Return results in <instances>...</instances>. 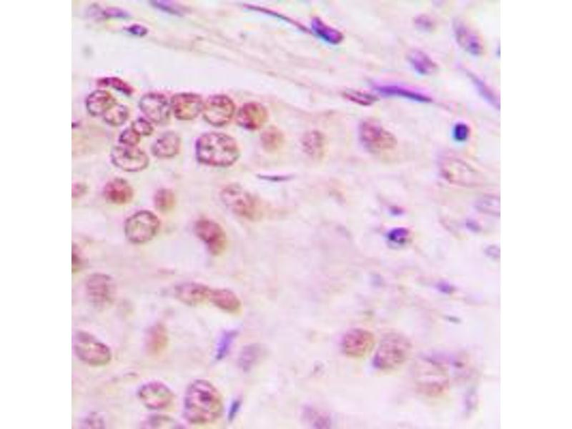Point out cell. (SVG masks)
<instances>
[{"label":"cell","mask_w":572,"mask_h":429,"mask_svg":"<svg viewBox=\"0 0 572 429\" xmlns=\"http://www.w3.org/2000/svg\"><path fill=\"white\" fill-rule=\"evenodd\" d=\"M237 122L242 128L249 131L261 129L268 120V112L266 107L256 102L244 104L239 110Z\"/></svg>","instance_id":"2e32d148"},{"label":"cell","mask_w":572,"mask_h":429,"mask_svg":"<svg viewBox=\"0 0 572 429\" xmlns=\"http://www.w3.org/2000/svg\"><path fill=\"white\" fill-rule=\"evenodd\" d=\"M209 301L214 307L229 313L236 314L241 311L242 304L239 296L229 289H212Z\"/></svg>","instance_id":"603a6c76"},{"label":"cell","mask_w":572,"mask_h":429,"mask_svg":"<svg viewBox=\"0 0 572 429\" xmlns=\"http://www.w3.org/2000/svg\"><path fill=\"white\" fill-rule=\"evenodd\" d=\"M311 28L318 37L328 44L336 45L344 40V35L342 32L327 25L318 16L313 18Z\"/></svg>","instance_id":"4316f807"},{"label":"cell","mask_w":572,"mask_h":429,"mask_svg":"<svg viewBox=\"0 0 572 429\" xmlns=\"http://www.w3.org/2000/svg\"><path fill=\"white\" fill-rule=\"evenodd\" d=\"M374 346V335L364 329H351L344 335L342 340V351L353 359L365 357L373 349Z\"/></svg>","instance_id":"8fae6325"},{"label":"cell","mask_w":572,"mask_h":429,"mask_svg":"<svg viewBox=\"0 0 572 429\" xmlns=\"http://www.w3.org/2000/svg\"><path fill=\"white\" fill-rule=\"evenodd\" d=\"M263 349L258 344H250L245 346L239 357V366L243 371L252 370L261 359Z\"/></svg>","instance_id":"83f0119b"},{"label":"cell","mask_w":572,"mask_h":429,"mask_svg":"<svg viewBox=\"0 0 572 429\" xmlns=\"http://www.w3.org/2000/svg\"><path fill=\"white\" fill-rule=\"evenodd\" d=\"M415 22L416 26L423 31L429 32L434 28V23L433 21L430 17L426 15L418 16Z\"/></svg>","instance_id":"7bdbcfd3"},{"label":"cell","mask_w":572,"mask_h":429,"mask_svg":"<svg viewBox=\"0 0 572 429\" xmlns=\"http://www.w3.org/2000/svg\"><path fill=\"white\" fill-rule=\"evenodd\" d=\"M408 60L416 73L423 76L432 75L438 68L435 62L419 50L411 51L408 54Z\"/></svg>","instance_id":"484cf974"},{"label":"cell","mask_w":572,"mask_h":429,"mask_svg":"<svg viewBox=\"0 0 572 429\" xmlns=\"http://www.w3.org/2000/svg\"><path fill=\"white\" fill-rule=\"evenodd\" d=\"M124 30L131 34L136 36V37L139 38L144 37V36L148 33L147 28L139 24L131 25L129 27L124 28Z\"/></svg>","instance_id":"ee69618b"},{"label":"cell","mask_w":572,"mask_h":429,"mask_svg":"<svg viewBox=\"0 0 572 429\" xmlns=\"http://www.w3.org/2000/svg\"><path fill=\"white\" fill-rule=\"evenodd\" d=\"M262 145L268 152L279 151L284 145L285 136L282 131L276 127L268 128L261 136Z\"/></svg>","instance_id":"1f68e13d"},{"label":"cell","mask_w":572,"mask_h":429,"mask_svg":"<svg viewBox=\"0 0 572 429\" xmlns=\"http://www.w3.org/2000/svg\"><path fill=\"white\" fill-rule=\"evenodd\" d=\"M468 77L471 80L478 94L494 109H500L499 98L493 89L479 77L470 71L466 72Z\"/></svg>","instance_id":"f1b7e54d"},{"label":"cell","mask_w":572,"mask_h":429,"mask_svg":"<svg viewBox=\"0 0 572 429\" xmlns=\"http://www.w3.org/2000/svg\"><path fill=\"white\" fill-rule=\"evenodd\" d=\"M160 226V220L153 212L141 210L133 214L125 222V237L133 243H145L156 236Z\"/></svg>","instance_id":"52a82bcc"},{"label":"cell","mask_w":572,"mask_h":429,"mask_svg":"<svg viewBox=\"0 0 572 429\" xmlns=\"http://www.w3.org/2000/svg\"><path fill=\"white\" fill-rule=\"evenodd\" d=\"M74 348L79 360L89 366H104L112 360L111 349L94 335L85 331L76 333Z\"/></svg>","instance_id":"277c9868"},{"label":"cell","mask_w":572,"mask_h":429,"mask_svg":"<svg viewBox=\"0 0 572 429\" xmlns=\"http://www.w3.org/2000/svg\"><path fill=\"white\" fill-rule=\"evenodd\" d=\"M241 404L242 402L240 399H236L231 403L228 411V419L229 421H234L236 419L241 408Z\"/></svg>","instance_id":"f6af8a7d"},{"label":"cell","mask_w":572,"mask_h":429,"mask_svg":"<svg viewBox=\"0 0 572 429\" xmlns=\"http://www.w3.org/2000/svg\"><path fill=\"white\" fill-rule=\"evenodd\" d=\"M97 83L100 87L113 88L125 96H129L134 94V88L127 82L118 77L100 78Z\"/></svg>","instance_id":"836d02e7"},{"label":"cell","mask_w":572,"mask_h":429,"mask_svg":"<svg viewBox=\"0 0 572 429\" xmlns=\"http://www.w3.org/2000/svg\"><path fill=\"white\" fill-rule=\"evenodd\" d=\"M103 194L107 202L122 206L128 204L133 200L134 191L127 181L122 178H116L106 184Z\"/></svg>","instance_id":"d6986e66"},{"label":"cell","mask_w":572,"mask_h":429,"mask_svg":"<svg viewBox=\"0 0 572 429\" xmlns=\"http://www.w3.org/2000/svg\"><path fill=\"white\" fill-rule=\"evenodd\" d=\"M211 291L212 289L204 284L190 282L177 285L175 294L177 299L186 305L196 307L209 301Z\"/></svg>","instance_id":"ac0fdd59"},{"label":"cell","mask_w":572,"mask_h":429,"mask_svg":"<svg viewBox=\"0 0 572 429\" xmlns=\"http://www.w3.org/2000/svg\"><path fill=\"white\" fill-rule=\"evenodd\" d=\"M181 146V138L174 132H167L154 142L151 151L158 158H170L180 151Z\"/></svg>","instance_id":"44dd1931"},{"label":"cell","mask_w":572,"mask_h":429,"mask_svg":"<svg viewBox=\"0 0 572 429\" xmlns=\"http://www.w3.org/2000/svg\"><path fill=\"white\" fill-rule=\"evenodd\" d=\"M82 266V261L79 256L76 248L73 249V272L77 273Z\"/></svg>","instance_id":"bcb514c9"},{"label":"cell","mask_w":572,"mask_h":429,"mask_svg":"<svg viewBox=\"0 0 572 429\" xmlns=\"http://www.w3.org/2000/svg\"><path fill=\"white\" fill-rule=\"evenodd\" d=\"M477 208L481 211L490 214L492 216H498L499 200L497 197L493 195L482 197V199L477 203Z\"/></svg>","instance_id":"8d00e7d4"},{"label":"cell","mask_w":572,"mask_h":429,"mask_svg":"<svg viewBox=\"0 0 572 429\" xmlns=\"http://www.w3.org/2000/svg\"><path fill=\"white\" fill-rule=\"evenodd\" d=\"M238 332L235 330H227L221 334L217 345L214 358L217 361H221L228 355L232 345L235 342Z\"/></svg>","instance_id":"d6a6232c"},{"label":"cell","mask_w":572,"mask_h":429,"mask_svg":"<svg viewBox=\"0 0 572 429\" xmlns=\"http://www.w3.org/2000/svg\"><path fill=\"white\" fill-rule=\"evenodd\" d=\"M168 342V333L166 327L156 324L148 330L146 335V351L151 355H158L166 349Z\"/></svg>","instance_id":"cb8c5ba5"},{"label":"cell","mask_w":572,"mask_h":429,"mask_svg":"<svg viewBox=\"0 0 572 429\" xmlns=\"http://www.w3.org/2000/svg\"><path fill=\"white\" fill-rule=\"evenodd\" d=\"M359 136L362 145L371 153L390 152L397 146L396 137L373 120H366L360 124Z\"/></svg>","instance_id":"8992f818"},{"label":"cell","mask_w":572,"mask_h":429,"mask_svg":"<svg viewBox=\"0 0 572 429\" xmlns=\"http://www.w3.org/2000/svg\"><path fill=\"white\" fill-rule=\"evenodd\" d=\"M131 128L140 136H150L154 131L152 124L144 118L135 120Z\"/></svg>","instance_id":"ab89813d"},{"label":"cell","mask_w":572,"mask_h":429,"mask_svg":"<svg viewBox=\"0 0 572 429\" xmlns=\"http://www.w3.org/2000/svg\"><path fill=\"white\" fill-rule=\"evenodd\" d=\"M302 416L312 427L316 428H327L331 426V419L324 411L318 410L311 406H307L303 408Z\"/></svg>","instance_id":"4dcf8cb0"},{"label":"cell","mask_w":572,"mask_h":429,"mask_svg":"<svg viewBox=\"0 0 572 429\" xmlns=\"http://www.w3.org/2000/svg\"><path fill=\"white\" fill-rule=\"evenodd\" d=\"M235 112L234 102L225 95L210 97L204 102L203 109L205 120L214 127L224 126L234 118Z\"/></svg>","instance_id":"9c48e42d"},{"label":"cell","mask_w":572,"mask_h":429,"mask_svg":"<svg viewBox=\"0 0 572 429\" xmlns=\"http://www.w3.org/2000/svg\"><path fill=\"white\" fill-rule=\"evenodd\" d=\"M102 16L104 18H116V19H128L130 14L121 8H109L102 11Z\"/></svg>","instance_id":"60d3db41"},{"label":"cell","mask_w":572,"mask_h":429,"mask_svg":"<svg viewBox=\"0 0 572 429\" xmlns=\"http://www.w3.org/2000/svg\"><path fill=\"white\" fill-rule=\"evenodd\" d=\"M184 409L185 417L190 424H209L221 417L223 399L219 390L210 382L197 380L186 388Z\"/></svg>","instance_id":"6da1fadb"},{"label":"cell","mask_w":572,"mask_h":429,"mask_svg":"<svg viewBox=\"0 0 572 429\" xmlns=\"http://www.w3.org/2000/svg\"><path fill=\"white\" fill-rule=\"evenodd\" d=\"M86 292L94 305L104 309L111 305L116 294L115 282L109 276L94 274L86 281Z\"/></svg>","instance_id":"ba28073f"},{"label":"cell","mask_w":572,"mask_h":429,"mask_svg":"<svg viewBox=\"0 0 572 429\" xmlns=\"http://www.w3.org/2000/svg\"><path fill=\"white\" fill-rule=\"evenodd\" d=\"M139 135L132 128L123 131L119 136V142L123 146L136 147L140 141Z\"/></svg>","instance_id":"74e56055"},{"label":"cell","mask_w":572,"mask_h":429,"mask_svg":"<svg viewBox=\"0 0 572 429\" xmlns=\"http://www.w3.org/2000/svg\"><path fill=\"white\" fill-rule=\"evenodd\" d=\"M374 88L375 91L384 96L399 97L411 101L424 103L431 102L432 101L430 97L399 85H375Z\"/></svg>","instance_id":"d4e9b609"},{"label":"cell","mask_w":572,"mask_h":429,"mask_svg":"<svg viewBox=\"0 0 572 429\" xmlns=\"http://www.w3.org/2000/svg\"><path fill=\"white\" fill-rule=\"evenodd\" d=\"M116 102V99L110 92L98 89L87 96L85 106L89 115L99 117L103 116Z\"/></svg>","instance_id":"7402d4cb"},{"label":"cell","mask_w":572,"mask_h":429,"mask_svg":"<svg viewBox=\"0 0 572 429\" xmlns=\"http://www.w3.org/2000/svg\"><path fill=\"white\" fill-rule=\"evenodd\" d=\"M129 116V107L116 102L102 117L107 124L113 127H120L128 121Z\"/></svg>","instance_id":"f546056e"},{"label":"cell","mask_w":572,"mask_h":429,"mask_svg":"<svg viewBox=\"0 0 572 429\" xmlns=\"http://www.w3.org/2000/svg\"><path fill=\"white\" fill-rule=\"evenodd\" d=\"M301 144L304 153L314 160L324 159L327 153V139L323 133L318 131H311L304 135Z\"/></svg>","instance_id":"ffe728a7"},{"label":"cell","mask_w":572,"mask_h":429,"mask_svg":"<svg viewBox=\"0 0 572 429\" xmlns=\"http://www.w3.org/2000/svg\"><path fill=\"white\" fill-rule=\"evenodd\" d=\"M195 153L200 163L221 168L234 164L241 155L235 139L214 132L204 134L197 140Z\"/></svg>","instance_id":"7a4b0ae2"},{"label":"cell","mask_w":572,"mask_h":429,"mask_svg":"<svg viewBox=\"0 0 572 429\" xmlns=\"http://www.w3.org/2000/svg\"><path fill=\"white\" fill-rule=\"evenodd\" d=\"M138 396L141 402L151 410H164L169 408L175 399L172 390L165 384L152 382L142 385Z\"/></svg>","instance_id":"4fadbf2b"},{"label":"cell","mask_w":572,"mask_h":429,"mask_svg":"<svg viewBox=\"0 0 572 429\" xmlns=\"http://www.w3.org/2000/svg\"><path fill=\"white\" fill-rule=\"evenodd\" d=\"M111 158L115 166L125 172H139L149 165L147 154L137 147H114L111 153Z\"/></svg>","instance_id":"7c38bea8"},{"label":"cell","mask_w":572,"mask_h":429,"mask_svg":"<svg viewBox=\"0 0 572 429\" xmlns=\"http://www.w3.org/2000/svg\"><path fill=\"white\" fill-rule=\"evenodd\" d=\"M139 109L151 122L164 124L169 122L171 106L167 98L155 93L147 94L140 98Z\"/></svg>","instance_id":"5bb4252c"},{"label":"cell","mask_w":572,"mask_h":429,"mask_svg":"<svg viewBox=\"0 0 572 429\" xmlns=\"http://www.w3.org/2000/svg\"><path fill=\"white\" fill-rule=\"evenodd\" d=\"M175 196L173 191L168 189L159 190L155 197V205L160 212H168L175 206Z\"/></svg>","instance_id":"e575fe53"},{"label":"cell","mask_w":572,"mask_h":429,"mask_svg":"<svg viewBox=\"0 0 572 429\" xmlns=\"http://www.w3.org/2000/svg\"><path fill=\"white\" fill-rule=\"evenodd\" d=\"M410 237V232L406 228H397L390 232L389 239L397 244L405 243Z\"/></svg>","instance_id":"b9f144b4"},{"label":"cell","mask_w":572,"mask_h":429,"mask_svg":"<svg viewBox=\"0 0 572 429\" xmlns=\"http://www.w3.org/2000/svg\"><path fill=\"white\" fill-rule=\"evenodd\" d=\"M195 230L211 254L219 256L225 252L228 239L225 230L219 223L210 219H201L197 221Z\"/></svg>","instance_id":"30bf717a"},{"label":"cell","mask_w":572,"mask_h":429,"mask_svg":"<svg viewBox=\"0 0 572 429\" xmlns=\"http://www.w3.org/2000/svg\"><path fill=\"white\" fill-rule=\"evenodd\" d=\"M204 105L201 96L194 94H175L170 100L174 116L184 121L192 120L198 117L203 112Z\"/></svg>","instance_id":"9a60e30c"},{"label":"cell","mask_w":572,"mask_h":429,"mask_svg":"<svg viewBox=\"0 0 572 429\" xmlns=\"http://www.w3.org/2000/svg\"><path fill=\"white\" fill-rule=\"evenodd\" d=\"M411 351L409 340L397 333L386 335L375 352L373 366L380 371H391L403 365Z\"/></svg>","instance_id":"3957f363"},{"label":"cell","mask_w":572,"mask_h":429,"mask_svg":"<svg viewBox=\"0 0 572 429\" xmlns=\"http://www.w3.org/2000/svg\"><path fill=\"white\" fill-rule=\"evenodd\" d=\"M221 196L224 204L241 217L254 221L261 216L257 200L240 186L234 184L226 186Z\"/></svg>","instance_id":"5b68a950"},{"label":"cell","mask_w":572,"mask_h":429,"mask_svg":"<svg viewBox=\"0 0 572 429\" xmlns=\"http://www.w3.org/2000/svg\"><path fill=\"white\" fill-rule=\"evenodd\" d=\"M453 29L456 41L464 51L476 57L483 55L484 45L473 29L461 21H454Z\"/></svg>","instance_id":"e0dca14e"},{"label":"cell","mask_w":572,"mask_h":429,"mask_svg":"<svg viewBox=\"0 0 572 429\" xmlns=\"http://www.w3.org/2000/svg\"><path fill=\"white\" fill-rule=\"evenodd\" d=\"M471 130L469 125L463 122H456L452 129L453 139L457 142H464L470 137Z\"/></svg>","instance_id":"f35d334b"},{"label":"cell","mask_w":572,"mask_h":429,"mask_svg":"<svg viewBox=\"0 0 572 429\" xmlns=\"http://www.w3.org/2000/svg\"><path fill=\"white\" fill-rule=\"evenodd\" d=\"M343 96L349 101L362 106H370L378 100L377 97H375L373 95L361 91H353H353L352 89L346 91L344 92Z\"/></svg>","instance_id":"d590c367"}]
</instances>
